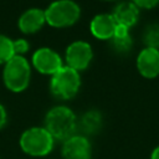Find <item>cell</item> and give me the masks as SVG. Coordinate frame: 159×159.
Wrapping results in <instances>:
<instances>
[{
	"label": "cell",
	"mask_w": 159,
	"mask_h": 159,
	"mask_svg": "<svg viewBox=\"0 0 159 159\" xmlns=\"http://www.w3.org/2000/svg\"><path fill=\"white\" fill-rule=\"evenodd\" d=\"M91 143L84 135L75 134L63 142V159H91Z\"/></svg>",
	"instance_id": "cell-8"
},
{
	"label": "cell",
	"mask_w": 159,
	"mask_h": 159,
	"mask_svg": "<svg viewBox=\"0 0 159 159\" xmlns=\"http://www.w3.org/2000/svg\"><path fill=\"white\" fill-rule=\"evenodd\" d=\"M55 145L53 137L45 127H31L20 137V147L24 153L31 157H46Z\"/></svg>",
	"instance_id": "cell-3"
},
{
	"label": "cell",
	"mask_w": 159,
	"mask_h": 159,
	"mask_svg": "<svg viewBox=\"0 0 159 159\" xmlns=\"http://www.w3.org/2000/svg\"><path fill=\"white\" fill-rule=\"evenodd\" d=\"M81 87V76L76 70L63 66L50 80V91L58 99H71L73 98Z\"/></svg>",
	"instance_id": "cell-5"
},
{
	"label": "cell",
	"mask_w": 159,
	"mask_h": 159,
	"mask_svg": "<svg viewBox=\"0 0 159 159\" xmlns=\"http://www.w3.org/2000/svg\"><path fill=\"white\" fill-rule=\"evenodd\" d=\"M117 22L112 14H98L89 22L91 34L98 40H111L116 32Z\"/></svg>",
	"instance_id": "cell-11"
},
{
	"label": "cell",
	"mask_w": 159,
	"mask_h": 159,
	"mask_svg": "<svg viewBox=\"0 0 159 159\" xmlns=\"http://www.w3.org/2000/svg\"><path fill=\"white\" fill-rule=\"evenodd\" d=\"M32 67L42 75H55L58 70L65 66V62L58 52L50 47L37 48L31 57Z\"/></svg>",
	"instance_id": "cell-7"
},
{
	"label": "cell",
	"mask_w": 159,
	"mask_h": 159,
	"mask_svg": "<svg viewBox=\"0 0 159 159\" xmlns=\"http://www.w3.org/2000/svg\"><path fill=\"white\" fill-rule=\"evenodd\" d=\"M143 42L145 43V47L159 50V24H150L145 27Z\"/></svg>",
	"instance_id": "cell-15"
},
{
	"label": "cell",
	"mask_w": 159,
	"mask_h": 159,
	"mask_svg": "<svg viewBox=\"0 0 159 159\" xmlns=\"http://www.w3.org/2000/svg\"><path fill=\"white\" fill-rule=\"evenodd\" d=\"M109 41H111L112 48L118 53L129 52L130 48H132V45H133L132 37L129 35V29L124 27V26H120V25H117L116 32H114L113 37Z\"/></svg>",
	"instance_id": "cell-13"
},
{
	"label": "cell",
	"mask_w": 159,
	"mask_h": 159,
	"mask_svg": "<svg viewBox=\"0 0 159 159\" xmlns=\"http://www.w3.org/2000/svg\"><path fill=\"white\" fill-rule=\"evenodd\" d=\"M137 68L144 78H155L159 75V50L144 47L137 56Z\"/></svg>",
	"instance_id": "cell-9"
},
{
	"label": "cell",
	"mask_w": 159,
	"mask_h": 159,
	"mask_svg": "<svg viewBox=\"0 0 159 159\" xmlns=\"http://www.w3.org/2000/svg\"><path fill=\"white\" fill-rule=\"evenodd\" d=\"M93 58L92 46L83 40L71 42L65 51V65L77 72L86 70Z\"/></svg>",
	"instance_id": "cell-6"
},
{
	"label": "cell",
	"mask_w": 159,
	"mask_h": 159,
	"mask_svg": "<svg viewBox=\"0 0 159 159\" xmlns=\"http://www.w3.org/2000/svg\"><path fill=\"white\" fill-rule=\"evenodd\" d=\"M12 47H14V52L17 56H24L29 48H30V43L26 39H16L12 40Z\"/></svg>",
	"instance_id": "cell-17"
},
{
	"label": "cell",
	"mask_w": 159,
	"mask_h": 159,
	"mask_svg": "<svg viewBox=\"0 0 159 159\" xmlns=\"http://www.w3.org/2000/svg\"><path fill=\"white\" fill-rule=\"evenodd\" d=\"M150 159H159V145L155 147L150 154Z\"/></svg>",
	"instance_id": "cell-20"
},
{
	"label": "cell",
	"mask_w": 159,
	"mask_h": 159,
	"mask_svg": "<svg viewBox=\"0 0 159 159\" xmlns=\"http://www.w3.org/2000/svg\"><path fill=\"white\" fill-rule=\"evenodd\" d=\"M81 16V7L75 0H56L45 10L46 24L52 27L63 29L72 26Z\"/></svg>",
	"instance_id": "cell-4"
},
{
	"label": "cell",
	"mask_w": 159,
	"mask_h": 159,
	"mask_svg": "<svg viewBox=\"0 0 159 159\" xmlns=\"http://www.w3.org/2000/svg\"><path fill=\"white\" fill-rule=\"evenodd\" d=\"M31 80V66L24 56L15 55L5 65L2 70V81L5 87L15 93H20L27 88Z\"/></svg>",
	"instance_id": "cell-2"
},
{
	"label": "cell",
	"mask_w": 159,
	"mask_h": 159,
	"mask_svg": "<svg viewBox=\"0 0 159 159\" xmlns=\"http://www.w3.org/2000/svg\"><path fill=\"white\" fill-rule=\"evenodd\" d=\"M6 122H7V113H6L5 107L0 103V129L5 127Z\"/></svg>",
	"instance_id": "cell-19"
},
{
	"label": "cell",
	"mask_w": 159,
	"mask_h": 159,
	"mask_svg": "<svg viewBox=\"0 0 159 159\" xmlns=\"http://www.w3.org/2000/svg\"><path fill=\"white\" fill-rule=\"evenodd\" d=\"M138 9H153L159 4V0H129Z\"/></svg>",
	"instance_id": "cell-18"
},
{
	"label": "cell",
	"mask_w": 159,
	"mask_h": 159,
	"mask_svg": "<svg viewBox=\"0 0 159 159\" xmlns=\"http://www.w3.org/2000/svg\"><path fill=\"white\" fill-rule=\"evenodd\" d=\"M112 16L114 17L117 25L130 29L139 19V9L132 1H122L113 9Z\"/></svg>",
	"instance_id": "cell-12"
},
{
	"label": "cell",
	"mask_w": 159,
	"mask_h": 159,
	"mask_svg": "<svg viewBox=\"0 0 159 159\" xmlns=\"http://www.w3.org/2000/svg\"><path fill=\"white\" fill-rule=\"evenodd\" d=\"M99 1H113V0H99Z\"/></svg>",
	"instance_id": "cell-21"
},
{
	"label": "cell",
	"mask_w": 159,
	"mask_h": 159,
	"mask_svg": "<svg viewBox=\"0 0 159 159\" xmlns=\"http://www.w3.org/2000/svg\"><path fill=\"white\" fill-rule=\"evenodd\" d=\"M45 24H46L45 10L39 7H30L25 10L17 20V26L20 31L29 35L40 31Z\"/></svg>",
	"instance_id": "cell-10"
},
{
	"label": "cell",
	"mask_w": 159,
	"mask_h": 159,
	"mask_svg": "<svg viewBox=\"0 0 159 159\" xmlns=\"http://www.w3.org/2000/svg\"><path fill=\"white\" fill-rule=\"evenodd\" d=\"M14 56L12 40L5 35H0V65H5Z\"/></svg>",
	"instance_id": "cell-16"
},
{
	"label": "cell",
	"mask_w": 159,
	"mask_h": 159,
	"mask_svg": "<svg viewBox=\"0 0 159 159\" xmlns=\"http://www.w3.org/2000/svg\"><path fill=\"white\" fill-rule=\"evenodd\" d=\"M78 127L86 134L97 133L102 127V114L96 109H91V111L86 112L81 117V119L77 124V128Z\"/></svg>",
	"instance_id": "cell-14"
},
{
	"label": "cell",
	"mask_w": 159,
	"mask_h": 159,
	"mask_svg": "<svg viewBox=\"0 0 159 159\" xmlns=\"http://www.w3.org/2000/svg\"><path fill=\"white\" fill-rule=\"evenodd\" d=\"M77 117L73 111L66 106L51 108L45 117V128L57 140H66L76 134Z\"/></svg>",
	"instance_id": "cell-1"
}]
</instances>
